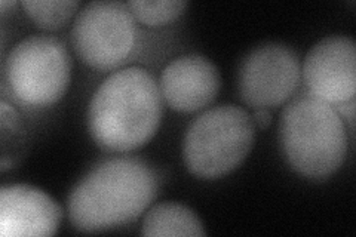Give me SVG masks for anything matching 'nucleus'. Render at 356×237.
Returning a JSON list of instances; mask_svg holds the SVG:
<instances>
[{
	"instance_id": "obj_1",
	"label": "nucleus",
	"mask_w": 356,
	"mask_h": 237,
	"mask_svg": "<svg viewBox=\"0 0 356 237\" xmlns=\"http://www.w3.org/2000/svg\"><path fill=\"white\" fill-rule=\"evenodd\" d=\"M158 193V177L138 157H111L70 191L67 209L81 231H103L137 220Z\"/></svg>"
},
{
	"instance_id": "obj_2",
	"label": "nucleus",
	"mask_w": 356,
	"mask_h": 237,
	"mask_svg": "<svg viewBox=\"0 0 356 237\" xmlns=\"http://www.w3.org/2000/svg\"><path fill=\"white\" fill-rule=\"evenodd\" d=\"M162 119V94L154 77L140 67L110 74L88 107V129L97 145L127 153L147 144Z\"/></svg>"
},
{
	"instance_id": "obj_3",
	"label": "nucleus",
	"mask_w": 356,
	"mask_h": 237,
	"mask_svg": "<svg viewBox=\"0 0 356 237\" xmlns=\"http://www.w3.org/2000/svg\"><path fill=\"white\" fill-rule=\"evenodd\" d=\"M277 137L289 166L307 178L332 175L348 153L340 113L312 94L298 95L285 106Z\"/></svg>"
},
{
	"instance_id": "obj_4",
	"label": "nucleus",
	"mask_w": 356,
	"mask_h": 237,
	"mask_svg": "<svg viewBox=\"0 0 356 237\" xmlns=\"http://www.w3.org/2000/svg\"><path fill=\"white\" fill-rule=\"evenodd\" d=\"M255 123L243 108L221 104L204 111L187 128L183 157L199 178H218L236 169L252 149Z\"/></svg>"
},
{
	"instance_id": "obj_5",
	"label": "nucleus",
	"mask_w": 356,
	"mask_h": 237,
	"mask_svg": "<svg viewBox=\"0 0 356 237\" xmlns=\"http://www.w3.org/2000/svg\"><path fill=\"white\" fill-rule=\"evenodd\" d=\"M72 63L64 44L51 36H30L18 42L5 60L9 91L22 104L51 106L64 95Z\"/></svg>"
},
{
	"instance_id": "obj_6",
	"label": "nucleus",
	"mask_w": 356,
	"mask_h": 237,
	"mask_svg": "<svg viewBox=\"0 0 356 237\" xmlns=\"http://www.w3.org/2000/svg\"><path fill=\"white\" fill-rule=\"evenodd\" d=\"M136 18L128 3L91 2L77 14L72 43L76 54L95 69H111L124 61L136 43Z\"/></svg>"
},
{
	"instance_id": "obj_7",
	"label": "nucleus",
	"mask_w": 356,
	"mask_h": 237,
	"mask_svg": "<svg viewBox=\"0 0 356 237\" xmlns=\"http://www.w3.org/2000/svg\"><path fill=\"white\" fill-rule=\"evenodd\" d=\"M302 74L297 52L281 42H267L242 60L238 73L239 94L254 108L281 106L294 94Z\"/></svg>"
},
{
	"instance_id": "obj_8",
	"label": "nucleus",
	"mask_w": 356,
	"mask_h": 237,
	"mask_svg": "<svg viewBox=\"0 0 356 237\" xmlns=\"http://www.w3.org/2000/svg\"><path fill=\"white\" fill-rule=\"evenodd\" d=\"M312 95L331 106L355 99L356 47L348 36H328L312 48L302 67Z\"/></svg>"
},
{
	"instance_id": "obj_9",
	"label": "nucleus",
	"mask_w": 356,
	"mask_h": 237,
	"mask_svg": "<svg viewBox=\"0 0 356 237\" xmlns=\"http://www.w3.org/2000/svg\"><path fill=\"white\" fill-rule=\"evenodd\" d=\"M220 86L221 77L216 64L199 54H187L172 60L163 69L159 83L168 106L183 113L197 111L213 103Z\"/></svg>"
},
{
	"instance_id": "obj_10",
	"label": "nucleus",
	"mask_w": 356,
	"mask_h": 237,
	"mask_svg": "<svg viewBox=\"0 0 356 237\" xmlns=\"http://www.w3.org/2000/svg\"><path fill=\"white\" fill-rule=\"evenodd\" d=\"M61 208L51 196L29 184L0 188V234L3 237L52 236L61 221Z\"/></svg>"
},
{
	"instance_id": "obj_11",
	"label": "nucleus",
	"mask_w": 356,
	"mask_h": 237,
	"mask_svg": "<svg viewBox=\"0 0 356 237\" xmlns=\"http://www.w3.org/2000/svg\"><path fill=\"white\" fill-rule=\"evenodd\" d=\"M144 236H205L204 224L196 213L181 203H159L144 217Z\"/></svg>"
},
{
	"instance_id": "obj_12",
	"label": "nucleus",
	"mask_w": 356,
	"mask_h": 237,
	"mask_svg": "<svg viewBox=\"0 0 356 237\" xmlns=\"http://www.w3.org/2000/svg\"><path fill=\"white\" fill-rule=\"evenodd\" d=\"M77 0H26L22 8L29 17L43 28H58L72 18L79 8Z\"/></svg>"
},
{
	"instance_id": "obj_13",
	"label": "nucleus",
	"mask_w": 356,
	"mask_h": 237,
	"mask_svg": "<svg viewBox=\"0 0 356 237\" xmlns=\"http://www.w3.org/2000/svg\"><path fill=\"white\" fill-rule=\"evenodd\" d=\"M132 15L144 24L161 26L180 17L187 6L184 0H131Z\"/></svg>"
},
{
	"instance_id": "obj_14",
	"label": "nucleus",
	"mask_w": 356,
	"mask_h": 237,
	"mask_svg": "<svg viewBox=\"0 0 356 237\" xmlns=\"http://www.w3.org/2000/svg\"><path fill=\"white\" fill-rule=\"evenodd\" d=\"M254 123H257V125L261 129H266L267 126L272 123V116H270V111L267 108H255L254 111V117H252Z\"/></svg>"
}]
</instances>
